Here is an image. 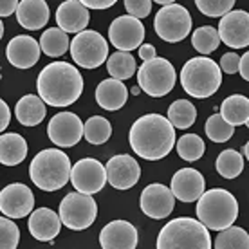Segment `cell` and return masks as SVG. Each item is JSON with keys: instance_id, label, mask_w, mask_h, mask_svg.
<instances>
[{"instance_id": "12", "label": "cell", "mask_w": 249, "mask_h": 249, "mask_svg": "<svg viewBox=\"0 0 249 249\" xmlns=\"http://www.w3.org/2000/svg\"><path fill=\"white\" fill-rule=\"evenodd\" d=\"M47 136L56 146L71 148L85 136V123L74 112H58L51 118Z\"/></svg>"}, {"instance_id": "42", "label": "cell", "mask_w": 249, "mask_h": 249, "mask_svg": "<svg viewBox=\"0 0 249 249\" xmlns=\"http://www.w3.org/2000/svg\"><path fill=\"white\" fill-rule=\"evenodd\" d=\"M81 4L89 9H108L112 7L118 0H80Z\"/></svg>"}, {"instance_id": "16", "label": "cell", "mask_w": 249, "mask_h": 249, "mask_svg": "<svg viewBox=\"0 0 249 249\" xmlns=\"http://www.w3.org/2000/svg\"><path fill=\"white\" fill-rule=\"evenodd\" d=\"M175 197L172 188L164 186V184H159V182H154V184H148L141 192V210H143L144 215H148L150 218H164L168 217L170 213L174 212L175 206Z\"/></svg>"}, {"instance_id": "23", "label": "cell", "mask_w": 249, "mask_h": 249, "mask_svg": "<svg viewBox=\"0 0 249 249\" xmlns=\"http://www.w3.org/2000/svg\"><path fill=\"white\" fill-rule=\"evenodd\" d=\"M51 11L45 0H20L17 20L24 29L38 31L49 22Z\"/></svg>"}, {"instance_id": "21", "label": "cell", "mask_w": 249, "mask_h": 249, "mask_svg": "<svg viewBox=\"0 0 249 249\" xmlns=\"http://www.w3.org/2000/svg\"><path fill=\"white\" fill-rule=\"evenodd\" d=\"M62 217L60 213H54L49 208H38L33 210L27 220V228L33 237L40 242H51L58 237L62 230Z\"/></svg>"}, {"instance_id": "3", "label": "cell", "mask_w": 249, "mask_h": 249, "mask_svg": "<svg viewBox=\"0 0 249 249\" xmlns=\"http://www.w3.org/2000/svg\"><path fill=\"white\" fill-rule=\"evenodd\" d=\"M72 164L65 152L47 148L38 152L29 164V177L44 192H56L71 181Z\"/></svg>"}, {"instance_id": "35", "label": "cell", "mask_w": 249, "mask_h": 249, "mask_svg": "<svg viewBox=\"0 0 249 249\" xmlns=\"http://www.w3.org/2000/svg\"><path fill=\"white\" fill-rule=\"evenodd\" d=\"M206 136L208 139H212L213 143H226L228 139L233 137V132H235V126L230 124L222 118V114H213L208 118L206 121Z\"/></svg>"}, {"instance_id": "24", "label": "cell", "mask_w": 249, "mask_h": 249, "mask_svg": "<svg viewBox=\"0 0 249 249\" xmlns=\"http://www.w3.org/2000/svg\"><path fill=\"white\" fill-rule=\"evenodd\" d=\"M128 100V89L124 87L123 80H103L96 87V103L103 110H119Z\"/></svg>"}, {"instance_id": "37", "label": "cell", "mask_w": 249, "mask_h": 249, "mask_svg": "<svg viewBox=\"0 0 249 249\" xmlns=\"http://www.w3.org/2000/svg\"><path fill=\"white\" fill-rule=\"evenodd\" d=\"M235 2L237 0H195V6L206 17L218 18V17H224L226 13H230Z\"/></svg>"}, {"instance_id": "9", "label": "cell", "mask_w": 249, "mask_h": 249, "mask_svg": "<svg viewBox=\"0 0 249 249\" xmlns=\"http://www.w3.org/2000/svg\"><path fill=\"white\" fill-rule=\"evenodd\" d=\"M71 56L76 65L96 69L103 65L108 56V44L98 31H81L71 42Z\"/></svg>"}, {"instance_id": "4", "label": "cell", "mask_w": 249, "mask_h": 249, "mask_svg": "<svg viewBox=\"0 0 249 249\" xmlns=\"http://www.w3.org/2000/svg\"><path fill=\"white\" fill-rule=\"evenodd\" d=\"M159 249H210L212 237L210 228L200 220L190 217H179L164 224L159 237H157Z\"/></svg>"}, {"instance_id": "19", "label": "cell", "mask_w": 249, "mask_h": 249, "mask_svg": "<svg viewBox=\"0 0 249 249\" xmlns=\"http://www.w3.org/2000/svg\"><path fill=\"white\" fill-rule=\"evenodd\" d=\"M100 244L103 249H134L137 246L136 226L126 220H112L101 230Z\"/></svg>"}, {"instance_id": "28", "label": "cell", "mask_w": 249, "mask_h": 249, "mask_svg": "<svg viewBox=\"0 0 249 249\" xmlns=\"http://www.w3.org/2000/svg\"><path fill=\"white\" fill-rule=\"evenodd\" d=\"M40 45L47 56L58 58L63 56L71 47L67 33L63 31L62 27H49L47 31H44L42 38H40Z\"/></svg>"}, {"instance_id": "31", "label": "cell", "mask_w": 249, "mask_h": 249, "mask_svg": "<svg viewBox=\"0 0 249 249\" xmlns=\"http://www.w3.org/2000/svg\"><path fill=\"white\" fill-rule=\"evenodd\" d=\"M220 35H218V29L212 27V25H202L199 29L193 31L192 36V45L195 47V51H199L200 54H212L213 51H217L218 44H220Z\"/></svg>"}, {"instance_id": "47", "label": "cell", "mask_w": 249, "mask_h": 249, "mask_svg": "<svg viewBox=\"0 0 249 249\" xmlns=\"http://www.w3.org/2000/svg\"><path fill=\"white\" fill-rule=\"evenodd\" d=\"M244 157H246V159L249 161V141L246 143V146H244Z\"/></svg>"}, {"instance_id": "49", "label": "cell", "mask_w": 249, "mask_h": 249, "mask_svg": "<svg viewBox=\"0 0 249 249\" xmlns=\"http://www.w3.org/2000/svg\"><path fill=\"white\" fill-rule=\"evenodd\" d=\"M246 124H248V126H249V121H248V123H246Z\"/></svg>"}, {"instance_id": "26", "label": "cell", "mask_w": 249, "mask_h": 249, "mask_svg": "<svg viewBox=\"0 0 249 249\" xmlns=\"http://www.w3.org/2000/svg\"><path fill=\"white\" fill-rule=\"evenodd\" d=\"M27 156V143L20 134H2L0 136V162L4 166H17Z\"/></svg>"}, {"instance_id": "46", "label": "cell", "mask_w": 249, "mask_h": 249, "mask_svg": "<svg viewBox=\"0 0 249 249\" xmlns=\"http://www.w3.org/2000/svg\"><path fill=\"white\" fill-rule=\"evenodd\" d=\"M156 4H161V6H168V4H174L175 0H154Z\"/></svg>"}, {"instance_id": "40", "label": "cell", "mask_w": 249, "mask_h": 249, "mask_svg": "<svg viewBox=\"0 0 249 249\" xmlns=\"http://www.w3.org/2000/svg\"><path fill=\"white\" fill-rule=\"evenodd\" d=\"M220 69L226 74H235L240 69V56H238L237 53H233V51L222 54V58H220Z\"/></svg>"}, {"instance_id": "41", "label": "cell", "mask_w": 249, "mask_h": 249, "mask_svg": "<svg viewBox=\"0 0 249 249\" xmlns=\"http://www.w3.org/2000/svg\"><path fill=\"white\" fill-rule=\"evenodd\" d=\"M18 0H0V17L6 18V17H11L13 13H17L18 9Z\"/></svg>"}, {"instance_id": "8", "label": "cell", "mask_w": 249, "mask_h": 249, "mask_svg": "<svg viewBox=\"0 0 249 249\" xmlns=\"http://www.w3.org/2000/svg\"><path fill=\"white\" fill-rule=\"evenodd\" d=\"M60 217L65 228L74 231L87 230L98 217V204L92 195L81 192L67 193L60 202Z\"/></svg>"}, {"instance_id": "6", "label": "cell", "mask_w": 249, "mask_h": 249, "mask_svg": "<svg viewBox=\"0 0 249 249\" xmlns=\"http://www.w3.org/2000/svg\"><path fill=\"white\" fill-rule=\"evenodd\" d=\"M197 217L213 231H222L235 224L238 217V202L228 190L213 188L200 195L197 202Z\"/></svg>"}, {"instance_id": "10", "label": "cell", "mask_w": 249, "mask_h": 249, "mask_svg": "<svg viewBox=\"0 0 249 249\" xmlns=\"http://www.w3.org/2000/svg\"><path fill=\"white\" fill-rule=\"evenodd\" d=\"M154 27H156L157 36L162 38L164 42L175 44V42L184 40L190 35V31H192V17H190L186 7L174 2V4H168V6H162L157 11Z\"/></svg>"}, {"instance_id": "7", "label": "cell", "mask_w": 249, "mask_h": 249, "mask_svg": "<svg viewBox=\"0 0 249 249\" xmlns=\"http://www.w3.org/2000/svg\"><path fill=\"white\" fill-rule=\"evenodd\" d=\"M175 80L177 74L174 65L164 58L148 60L137 69V83L152 98H162L172 92Z\"/></svg>"}, {"instance_id": "13", "label": "cell", "mask_w": 249, "mask_h": 249, "mask_svg": "<svg viewBox=\"0 0 249 249\" xmlns=\"http://www.w3.org/2000/svg\"><path fill=\"white\" fill-rule=\"evenodd\" d=\"M132 15L118 17L108 27V40L118 51H134L143 45L144 25Z\"/></svg>"}, {"instance_id": "5", "label": "cell", "mask_w": 249, "mask_h": 249, "mask_svg": "<svg viewBox=\"0 0 249 249\" xmlns=\"http://www.w3.org/2000/svg\"><path fill=\"white\" fill-rule=\"evenodd\" d=\"M222 69L212 58L197 56L184 63L181 71V85L184 92L192 98L204 100L220 89Z\"/></svg>"}, {"instance_id": "14", "label": "cell", "mask_w": 249, "mask_h": 249, "mask_svg": "<svg viewBox=\"0 0 249 249\" xmlns=\"http://www.w3.org/2000/svg\"><path fill=\"white\" fill-rule=\"evenodd\" d=\"M35 210V195L31 188L15 182L7 184L0 192V212L9 218H24L31 215Z\"/></svg>"}, {"instance_id": "1", "label": "cell", "mask_w": 249, "mask_h": 249, "mask_svg": "<svg viewBox=\"0 0 249 249\" xmlns=\"http://www.w3.org/2000/svg\"><path fill=\"white\" fill-rule=\"evenodd\" d=\"M128 141L132 150L146 161H159L175 144V126L161 114H146L130 126Z\"/></svg>"}, {"instance_id": "34", "label": "cell", "mask_w": 249, "mask_h": 249, "mask_svg": "<svg viewBox=\"0 0 249 249\" xmlns=\"http://www.w3.org/2000/svg\"><path fill=\"white\" fill-rule=\"evenodd\" d=\"M112 136V126L110 121L101 116H92L85 123V139L90 144H103Z\"/></svg>"}, {"instance_id": "29", "label": "cell", "mask_w": 249, "mask_h": 249, "mask_svg": "<svg viewBox=\"0 0 249 249\" xmlns=\"http://www.w3.org/2000/svg\"><path fill=\"white\" fill-rule=\"evenodd\" d=\"M136 58L128 51H118L107 60V71L116 80H128L136 74Z\"/></svg>"}, {"instance_id": "11", "label": "cell", "mask_w": 249, "mask_h": 249, "mask_svg": "<svg viewBox=\"0 0 249 249\" xmlns=\"http://www.w3.org/2000/svg\"><path fill=\"white\" fill-rule=\"evenodd\" d=\"M107 181H108L107 166H103L98 159H92V157L80 159L71 172V182H72L74 190L81 193H89V195L101 192Z\"/></svg>"}, {"instance_id": "22", "label": "cell", "mask_w": 249, "mask_h": 249, "mask_svg": "<svg viewBox=\"0 0 249 249\" xmlns=\"http://www.w3.org/2000/svg\"><path fill=\"white\" fill-rule=\"evenodd\" d=\"M90 15L89 7H85L80 0H65L56 9V22L58 27H62L65 33H78L85 31Z\"/></svg>"}, {"instance_id": "36", "label": "cell", "mask_w": 249, "mask_h": 249, "mask_svg": "<svg viewBox=\"0 0 249 249\" xmlns=\"http://www.w3.org/2000/svg\"><path fill=\"white\" fill-rule=\"evenodd\" d=\"M175 148H177L179 157L188 162L199 161L200 157L204 156V141L195 134H186V136L179 137Z\"/></svg>"}, {"instance_id": "44", "label": "cell", "mask_w": 249, "mask_h": 249, "mask_svg": "<svg viewBox=\"0 0 249 249\" xmlns=\"http://www.w3.org/2000/svg\"><path fill=\"white\" fill-rule=\"evenodd\" d=\"M139 58L143 60V62H148V60H154V58H157L156 54V47L150 44H144L139 47Z\"/></svg>"}, {"instance_id": "15", "label": "cell", "mask_w": 249, "mask_h": 249, "mask_svg": "<svg viewBox=\"0 0 249 249\" xmlns=\"http://www.w3.org/2000/svg\"><path fill=\"white\" fill-rule=\"evenodd\" d=\"M218 35L222 44L231 49H244L249 45V13L237 9L226 13L218 22Z\"/></svg>"}, {"instance_id": "48", "label": "cell", "mask_w": 249, "mask_h": 249, "mask_svg": "<svg viewBox=\"0 0 249 249\" xmlns=\"http://www.w3.org/2000/svg\"><path fill=\"white\" fill-rule=\"evenodd\" d=\"M141 90H143V89H141V87H132L130 92L134 94V96H137V94H141Z\"/></svg>"}, {"instance_id": "39", "label": "cell", "mask_w": 249, "mask_h": 249, "mask_svg": "<svg viewBox=\"0 0 249 249\" xmlns=\"http://www.w3.org/2000/svg\"><path fill=\"white\" fill-rule=\"evenodd\" d=\"M154 0H124V9L136 18H146L152 11Z\"/></svg>"}, {"instance_id": "33", "label": "cell", "mask_w": 249, "mask_h": 249, "mask_svg": "<svg viewBox=\"0 0 249 249\" xmlns=\"http://www.w3.org/2000/svg\"><path fill=\"white\" fill-rule=\"evenodd\" d=\"M168 119L175 128H190L197 119V110L188 100H177L168 107Z\"/></svg>"}, {"instance_id": "30", "label": "cell", "mask_w": 249, "mask_h": 249, "mask_svg": "<svg viewBox=\"0 0 249 249\" xmlns=\"http://www.w3.org/2000/svg\"><path fill=\"white\" fill-rule=\"evenodd\" d=\"M215 166H217V172L224 179H237L244 170V157L238 154L237 150H224V152L218 154Z\"/></svg>"}, {"instance_id": "17", "label": "cell", "mask_w": 249, "mask_h": 249, "mask_svg": "<svg viewBox=\"0 0 249 249\" xmlns=\"http://www.w3.org/2000/svg\"><path fill=\"white\" fill-rule=\"evenodd\" d=\"M107 177H108V184L116 190H130L139 182L141 166L132 156L119 154L110 157L107 162Z\"/></svg>"}, {"instance_id": "2", "label": "cell", "mask_w": 249, "mask_h": 249, "mask_svg": "<svg viewBox=\"0 0 249 249\" xmlns=\"http://www.w3.org/2000/svg\"><path fill=\"white\" fill-rule=\"evenodd\" d=\"M36 89L40 98L49 107L65 108L81 96L83 78L74 65L67 62H54L40 71Z\"/></svg>"}, {"instance_id": "25", "label": "cell", "mask_w": 249, "mask_h": 249, "mask_svg": "<svg viewBox=\"0 0 249 249\" xmlns=\"http://www.w3.org/2000/svg\"><path fill=\"white\" fill-rule=\"evenodd\" d=\"M15 114L20 124L24 126H36L44 121L45 118V101L40 96L35 94H25L24 98H20Z\"/></svg>"}, {"instance_id": "32", "label": "cell", "mask_w": 249, "mask_h": 249, "mask_svg": "<svg viewBox=\"0 0 249 249\" xmlns=\"http://www.w3.org/2000/svg\"><path fill=\"white\" fill-rule=\"evenodd\" d=\"M213 246L217 249H249V235L242 228L230 226L218 233Z\"/></svg>"}, {"instance_id": "43", "label": "cell", "mask_w": 249, "mask_h": 249, "mask_svg": "<svg viewBox=\"0 0 249 249\" xmlns=\"http://www.w3.org/2000/svg\"><path fill=\"white\" fill-rule=\"evenodd\" d=\"M11 121V112H9V107L4 100H0V130L4 132L6 126Z\"/></svg>"}, {"instance_id": "20", "label": "cell", "mask_w": 249, "mask_h": 249, "mask_svg": "<svg viewBox=\"0 0 249 249\" xmlns=\"http://www.w3.org/2000/svg\"><path fill=\"white\" fill-rule=\"evenodd\" d=\"M172 192L181 202H195L204 193V177L195 168H181L172 177Z\"/></svg>"}, {"instance_id": "38", "label": "cell", "mask_w": 249, "mask_h": 249, "mask_svg": "<svg viewBox=\"0 0 249 249\" xmlns=\"http://www.w3.org/2000/svg\"><path fill=\"white\" fill-rule=\"evenodd\" d=\"M20 242V230L9 217L0 218V248L15 249Z\"/></svg>"}, {"instance_id": "27", "label": "cell", "mask_w": 249, "mask_h": 249, "mask_svg": "<svg viewBox=\"0 0 249 249\" xmlns=\"http://www.w3.org/2000/svg\"><path fill=\"white\" fill-rule=\"evenodd\" d=\"M220 114L233 126L246 124L249 121V98L242 94H233L226 98L220 105Z\"/></svg>"}, {"instance_id": "18", "label": "cell", "mask_w": 249, "mask_h": 249, "mask_svg": "<svg viewBox=\"0 0 249 249\" xmlns=\"http://www.w3.org/2000/svg\"><path fill=\"white\" fill-rule=\"evenodd\" d=\"M42 45L38 44L33 36L18 35L7 44L6 58L13 67L17 69H29L40 60Z\"/></svg>"}, {"instance_id": "45", "label": "cell", "mask_w": 249, "mask_h": 249, "mask_svg": "<svg viewBox=\"0 0 249 249\" xmlns=\"http://www.w3.org/2000/svg\"><path fill=\"white\" fill-rule=\"evenodd\" d=\"M238 72H240L244 80L249 81V51H246L240 56V69H238Z\"/></svg>"}]
</instances>
